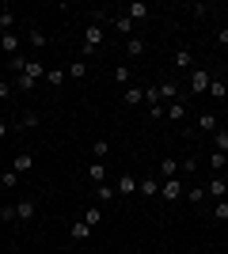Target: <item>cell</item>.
Masks as SVG:
<instances>
[{
  "instance_id": "cell-11",
  "label": "cell",
  "mask_w": 228,
  "mask_h": 254,
  "mask_svg": "<svg viewBox=\"0 0 228 254\" xmlns=\"http://www.w3.org/2000/svg\"><path fill=\"white\" fill-rule=\"evenodd\" d=\"M110 27L118 34H126V38H133V19H126V15H110Z\"/></svg>"
},
{
  "instance_id": "cell-36",
  "label": "cell",
  "mask_w": 228,
  "mask_h": 254,
  "mask_svg": "<svg viewBox=\"0 0 228 254\" xmlns=\"http://www.w3.org/2000/svg\"><path fill=\"white\" fill-rule=\"evenodd\" d=\"M145 103H149V106H160V87H145Z\"/></svg>"
},
{
  "instance_id": "cell-45",
  "label": "cell",
  "mask_w": 228,
  "mask_h": 254,
  "mask_svg": "<svg viewBox=\"0 0 228 254\" xmlns=\"http://www.w3.org/2000/svg\"><path fill=\"white\" fill-rule=\"evenodd\" d=\"M225 201H228V186H225Z\"/></svg>"
},
{
  "instance_id": "cell-41",
  "label": "cell",
  "mask_w": 228,
  "mask_h": 254,
  "mask_svg": "<svg viewBox=\"0 0 228 254\" xmlns=\"http://www.w3.org/2000/svg\"><path fill=\"white\" fill-rule=\"evenodd\" d=\"M225 163H228V159L221 156V152H213V156H209V167H213V171H221V167H225Z\"/></svg>"
},
{
  "instance_id": "cell-19",
  "label": "cell",
  "mask_w": 228,
  "mask_h": 254,
  "mask_svg": "<svg viewBox=\"0 0 228 254\" xmlns=\"http://www.w3.org/2000/svg\"><path fill=\"white\" fill-rule=\"evenodd\" d=\"M65 80H69L65 68H50V72H46V84H50V87H61Z\"/></svg>"
},
{
  "instance_id": "cell-42",
  "label": "cell",
  "mask_w": 228,
  "mask_h": 254,
  "mask_svg": "<svg viewBox=\"0 0 228 254\" xmlns=\"http://www.w3.org/2000/svg\"><path fill=\"white\" fill-rule=\"evenodd\" d=\"M8 95H11V84H8V80H0V103H4Z\"/></svg>"
},
{
  "instance_id": "cell-3",
  "label": "cell",
  "mask_w": 228,
  "mask_h": 254,
  "mask_svg": "<svg viewBox=\"0 0 228 254\" xmlns=\"http://www.w3.org/2000/svg\"><path fill=\"white\" fill-rule=\"evenodd\" d=\"M34 216H38V201H34V197H23V201H15V220H19V224H31Z\"/></svg>"
},
{
  "instance_id": "cell-24",
  "label": "cell",
  "mask_w": 228,
  "mask_h": 254,
  "mask_svg": "<svg viewBox=\"0 0 228 254\" xmlns=\"http://www.w3.org/2000/svg\"><path fill=\"white\" fill-rule=\"evenodd\" d=\"M126 53H130V57H141V53H145V42L137 38V34H133V38H126Z\"/></svg>"
},
{
  "instance_id": "cell-1",
  "label": "cell",
  "mask_w": 228,
  "mask_h": 254,
  "mask_svg": "<svg viewBox=\"0 0 228 254\" xmlns=\"http://www.w3.org/2000/svg\"><path fill=\"white\" fill-rule=\"evenodd\" d=\"M103 46V23H87L84 27V53H95Z\"/></svg>"
},
{
  "instance_id": "cell-16",
  "label": "cell",
  "mask_w": 228,
  "mask_h": 254,
  "mask_svg": "<svg viewBox=\"0 0 228 254\" xmlns=\"http://www.w3.org/2000/svg\"><path fill=\"white\" fill-rule=\"evenodd\" d=\"M225 186H228L225 179H213V182L206 186V197H217V201H225Z\"/></svg>"
},
{
  "instance_id": "cell-25",
  "label": "cell",
  "mask_w": 228,
  "mask_h": 254,
  "mask_svg": "<svg viewBox=\"0 0 228 254\" xmlns=\"http://www.w3.org/2000/svg\"><path fill=\"white\" fill-rule=\"evenodd\" d=\"M160 87V99H167V103H179V95H175V84L171 80H163V84H156Z\"/></svg>"
},
{
  "instance_id": "cell-27",
  "label": "cell",
  "mask_w": 228,
  "mask_h": 254,
  "mask_svg": "<svg viewBox=\"0 0 228 254\" xmlns=\"http://www.w3.org/2000/svg\"><path fill=\"white\" fill-rule=\"evenodd\" d=\"M69 235H73L76 243H80V239H87V235H91V228H87V224L80 220V224H73V228H69Z\"/></svg>"
},
{
  "instance_id": "cell-34",
  "label": "cell",
  "mask_w": 228,
  "mask_h": 254,
  "mask_svg": "<svg viewBox=\"0 0 228 254\" xmlns=\"http://www.w3.org/2000/svg\"><path fill=\"white\" fill-rule=\"evenodd\" d=\"M65 72L73 76V80H84V72H87V68H84V61H73V64L65 68Z\"/></svg>"
},
{
  "instance_id": "cell-38",
  "label": "cell",
  "mask_w": 228,
  "mask_h": 254,
  "mask_svg": "<svg viewBox=\"0 0 228 254\" xmlns=\"http://www.w3.org/2000/svg\"><path fill=\"white\" fill-rule=\"evenodd\" d=\"M213 220H228V201H217V205H213Z\"/></svg>"
},
{
  "instance_id": "cell-37",
  "label": "cell",
  "mask_w": 228,
  "mask_h": 254,
  "mask_svg": "<svg viewBox=\"0 0 228 254\" xmlns=\"http://www.w3.org/2000/svg\"><path fill=\"white\" fill-rule=\"evenodd\" d=\"M179 171H183V175H194V171H198V159H194V156H186L183 163H179Z\"/></svg>"
},
{
  "instance_id": "cell-5",
  "label": "cell",
  "mask_w": 228,
  "mask_h": 254,
  "mask_svg": "<svg viewBox=\"0 0 228 254\" xmlns=\"http://www.w3.org/2000/svg\"><path fill=\"white\" fill-rule=\"evenodd\" d=\"M19 46H23V34H15V31H4V34H0V50L8 53V57H15Z\"/></svg>"
},
{
  "instance_id": "cell-33",
  "label": "cell",
  "mask_w": 228,
  "mask_h": 254,
  "mask_svg": "<svg viewBox=\"0 0 228 254\" xmlns=\"http://www.w3.org/2000/svg\"><path fill=\"white\" fill-rule=\"evenodd\" d=\"M8 68H11V72H23V68H27V57H23V53L8 57Z\"/></svg>"
},
{
  "instance_id": "cell-29",
  "label": "cell",
  "mask_w": 228,
  "mask_h": 254,
  "mask_svg": "<svg viewBox=\"0 0 228 254\" xmlns=\"http://www.w3.org/2000/svg\"><path fill=\"white\" fill-rule=\"evenodd\" d=\"M0 186H4V190H15V186H19V175H15V171H4V175H0Z\"/></svg>"
},
{
  "instance_id": "cell-2",
  "label": "cell",
  "mask_w": 228,
  "mask_h": 254,
  "mask_svg": "<svg viewBox=\"0 0 228 254\" xmlns=\"http://www.w3.org/2000/svg\"><path fill=\"white\" fill-rule=\"evenodd\" d=\"M183 193H186L183 179H163V182H160V197H163V201H179Z\"/></svg>"
},
{
  "instance_id": "cell-31",
  "label": "cell",
  "mask_w": 228,
  "mask_h": 254,
  "mask_svg": "<svg viewBox=\"0 0 228 254\" xmlns=\"http://www.w3.org/2000/svg\"><path fill=\"white\" fill-rule=\"evenodd\" d=\"M183 197H186V201H194V205H202V201H206V190H202V186H190Z\"/></svg>"
},
{
  "instance_id": "cell-39",
  "label": "cell",
  "mask_w": 228,
  "mask_h": 254,
  "mask_svg": "<svg viewBox=\"0 0 228 254\" xmlns=\"http://www.w3.org/2000/svg\"><path fill=\"white\" fill-rule=\"evenodd\" d=\"M217 152L228 159V133H217Z\"/></svg>"
},
{
  "instance_id": "cell-28",
  "label": "cell",
  "mask_w": 228,
  "mask_h": 254,
  "mask_svg": "<svg viewBox=\"0 0 228 254\" xmlns=\"http://www.w3.org/2000/svg\"><path fill=\"white\" fill-rule=\"evenodd\" d=\"M38 126V114H34V110H23L19 114V129H34Z\"/></svg>"
},
{
  "instance_id": "cell-44",
  "label": "cell",
  "mask_w": 228,
  "mask_h": 254,
  "mask_svg": "<svg viewBox=\"0 0 228 254\" xmlns=\"http://www.w3.org/2000/svg\"><path fill=\"white\" fill-rule=\"evenodd\" d=\"M8 137V122H0V140Z\"/></svg>"
},
{
  "instance_id": "cell-18",
  "label": "cell",
  "mask_w": 228,
  "mask_h": 254,
  "mask_svg": "<svg viewBox=\"0 0 228 254\" xmlns=\"http://www.w3.org/2000/svg\"><path fill=\"white\" fill-rule=\"evenodd\" d=\"M4 31H15V11L11 8H0V34Z\"/></svg>"
},
{
  "instance_id": "cell-23",
  "label": "cell",
  "mask_w": 228,
  "mask_h": 254,
  "mask_svg": "<svg viewBox=\"0 0 228 254\" xmlns=\"http://www.w3.org/2000/svg\"><path fill=\"white\" fill-rule=\"evenodd\" d=\"M84 224H87V228H95V224H103V209H99V205H91V209L84 212Z\"/></svg>"
},
{
  "instance_id": "cell-43",
  "label": "cell",
  "mask_w": 228,
  "mask_h": 254,
  "mask_svg": "<svg viewBox=\"0 0 228 254\" xmlns=\"http://www.w3.org/2000/svg\"><path fill=\"white\" fill-rule=\"evenodd\" d=\"M217 46H228V27H221V31H217Z\"/></svg>"
},
{
  "instance_id": "cell-35",
  "label": "cell",
  "mask_w": 228,
  "mask_h": 254,
  "mask_svg": "<svg viewBox=\"0 0 228 254\" xmlns=\"http://www.w3.org/2000/svg\"><path fill=\"white\" fill-rule=\"evenodd\" d=\"M15 87H19L23 95H31V91H34V80H31V76H19V80H15Z\"/></svg>"
},
{
  "instance_id": "cell-6",
  "label": "cell",
  "mask_w": 228,
  "mask_h": 254,
  "mask_svg": "<svg viewBox=\"0 0 228 254\" xmlns=\"http://www.w3.org/2000/svg\"><path fill=\"white\" fill-rule=\"evenodd\" d=\"M122 15H126V19H149L152 11H149V4H141V0H133V4H126V8H122Z\"/></svg>"
},
{
  "instance_id": "cell-40",
  "label": "cell",
  "mask_w": 228,
  "mask_h": 254,
  "mask_svg": "<svg viewBox=\"0 0 228 254\" xmlns=\"http://www.w3.org/2000/svg\"><path fill=\"white\" fill-rule=\"evenodd\" d=\"M0 220H4V224L15 220V205H4V209H0Z\"/></svg>"
},
{
  "instance_id": "cell-15",
  "label": "cell",
  "mask_w": 228,
  "mask_h": 254,
  "mask_svg": "<svg viewBox=\"0 0 228 254\" xmlns=\"http://www.w3.org/2000/svg\"><path fill=\"white\" fill-rule=\"evenodd\" d=\"M141 99H145V87H126V91H122V103H126V106H133V103H141Z\"/></svg>"
},
{
  "instance_id": "cell-22",
  "label": "cell",
  "mask_w": 228,
  "mask_h": 254,
  "mask_svg": "<svg viewBox=\"0 0 228 254\" xmlns=\"http://www.w3.org/2000/svg\"><path fill=\"white\" fill-rule=\"evenodd\" d=\"M198 129H202V133H213V129H217V114H209V110H206V114L198 118Z\"/></svg>"
},
{
  "instance_id": "cell-32",
  "label": "cell",
  "mask_w": 228,
  "mask_h": 254,
  "mask_svg": "<svg viewBox=\"0 0 228 254\" xmlns=\"http://www.w3.org/2000/svg\"><path fill=\"white\" fill-rule=\"evenodd\" d=\"M209 95H213V99H225L228 95V84H225V80H213V84H209Z\"/></svg>"
},
{
  "instance_id": "cell-7",
  "label": "cell",
  "mask_w": 228,
  "mask_h": 254,
  "mask_svg": "<svg viewBox=\"0 0 228 254\" xmlns=\"http://www.w3.org/2000/svg\"><path fill=\"white\" fill-rule=\"evenodd\" d=\"M171 64L179 68V72H194V53H190V50H175Z\"/></svg>"
},
{
  "instance_id": "cell-14",
  "label": "cell",
  "mask_w": 228,
  "mask_h": 254,
  "mask_svg": "<svg viewBox=\"0 0 228 254\" xmlns=\"http://www.w3.org/2000/svg\"><path fill=\"white\" fill-rule=\"evenodd\" d=\"M137 190H141L145 197H160V179H145V182H137Z\"/></svg>"
},
{
  "instance_id": "cell-26",
  "label": "cell",
  "mask_w": 228,
  "mask_h": 254,
  "mask_svg": "<svg viewBox=\"0 0 228 254\" xmlns=\"http://www.w3.org/2000/svg\"><path fill=\"white\" fill-rule=\"evenodd\" d=\"M118 193H137V179H133V175H122L118 179Z\"/></svg>"
},
{
  "instance_id": "cell-17",
  "label": "cell",
  "mask_w": 228,
  "mask_h": 254,
  "mask_svg": "<svg viewBox=\"0 0 228 254\" xmlns=\"http://www.w3.org/2000/svg\"><path fill=\"white\" fill-rule=\"evenodd\" d=\"M91 156H95V159H99V163H103V159H107V156H110V140H107V137H99V140H95V144H91Z\"/></svg>"
},
{
  "instance_id": "cell-10",
  "label": "cell",
  "mask_w": 228,
  "mask_h": 254,
  "mask_svg": "<svg viewBox=\"0 0 228 254\" xmlns=\"http://www.w3.org/2000/svg\"><path fill=\"white\" fill-rule=\"evenodd\" d=\"M46 72H50V68H46V64H42V61H27V68H23V72H19V76H31L34 84H38V80H46Z\"/></svg>"
},
{
  "instance_id": "cell-8",
  "label": "cell",
  "mask_w": 228,
  "mask_h": 254,
  "mask_svg": "<svg viewBox=\"0 0 228 254\" xmlns=\"http://www.w3.org/2000/svg\"><path fill=\"white\" fill-rule=\"evenodd\" d=\"M11 171H15V175H27V171H34V156H31V152H19V156L11 159Z\"/></svg>"
},
{
  "instance_id": "cell-13",
  "label": "cell",
  "mask_w": 228,
  "mask_h": 254,
  "mask_svg": "<svg viewBox=\"0 0 228 254\" xmlns=\"http://www.w3.org/2000/svg\"><path fill=\"white\" fill-rule=\"evenodd\" d=\"M87 179L95 182V186H99V182H107V163H99V159H95V163L87 167Z\"/></svg>"
},
{
  "instance_id": "cell-30",
  "label": "cell",
  "mask_w": 228,
  "mask_h": 254,
  "mask_svg": "<svg viewBox=\"0 0 228 254\" xmlns=\"http://www.w3.org/2000/svg\"><path fill=\"white\" fill-rule=\"evenodd\" d=\"M130 76H133V68H126V64H122V68H114V84L130 87Z\"/></svg>"
},
{
  "instance_id": "cell-20",
  "label": "cell",
  "mask_w": 228,
  "mask_h": 254,
  "mask_svg": "<svg viewBox=\"0 0 228 254\" xmlns=\"http://www.w3.org/2000/svg\"><path fill=\"white\" fill-rule=\"evenodd\" d=\"M163 114L171 118V122H183V118H186V106L183 103H167V106H163Z\"/></svg>"
},
{
  "instance_id": "cell-9",
  "label": "cell",
  "mask_w": 228,
  "mask_h": 254,
  "mask_svg": "<svg viewBox=\"0 0 228 254\" xmlns=\"http://www.w3.org/2000/svg\"><path fill=\"white\" fill-rule=\"evenodd\" d=\"M156 179H179V163L175 159H160V167H156Z\"/></svg>"
},
{
  "instance_id": "cell-4",
  "label": "cell",
  "mask_w": 228,
  "mask_h": 254,
  "mask_svg": "<svg viewBox=\"0 0 228 254\" xmlns=\"http://www.w3.org/2000/svg\"><path fill=\"white\" fill-rule=\"evenodd\" d=\"M209 84H213V80H209L206 68H194V72H190V91H194V95H206Z\"/></svg>"
},
{
  "instance_id": "cell-12",
  "label": "cell",
  "mask_w": 228,
  "mask_h": 254,
  "mask_svg": "<svg viewBox=\"0 0 228 254\" xmlns=\"http://www.w3.org/2000/svg\"><path fill=\"white\" fill-rule=\"evenodd\" d=\"M27 46H31V50H46L50 42H46V34L38 31V27H31V31H27Z\"/></svg>"
},
{
  "instance_id": "cell-21",
  "label": "cell",
  "mask_w": 228,
  "mask_h": 254,
  "mask_svg": "<svg viewBox=\"0 0 228 254\" xmlns=\"http://www.w3.org/2000/svg\"><path fill=\"white\" fill-rule=\"evenodd\" d=\"M95 197H99L103 205H107V201H114L118 193H114V186H107V182H99V186H95Z\"/></svg>"
},
{
  "instance_id": "cell-46",
  "label": "cell",
  "mask_w": 228,
  "mask_h": 254,
  "mask_svg": "<svg viewBox=\"0 0 228 254\" xmlns=\"http://www.w3.org/2000/svg\"><path fill=\"white\" fill-rule=\"evenodd\" d=\"M225 99H228V95H225Z\"/></svg>"
}]
</instances>
